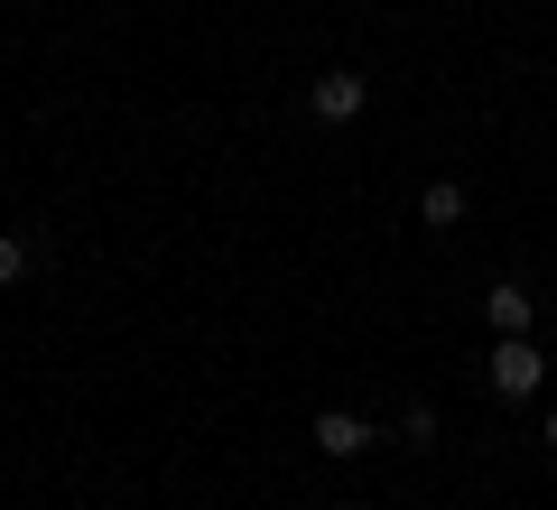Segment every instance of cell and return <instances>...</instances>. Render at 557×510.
<instances>
[{"instance_id":"1","label":"cell","mask_w":557,"mask_h":510,"mask_svg":"<svg viewBox=\"0 0 557 510\" xmlns=\"http://www.w3.org/2000/svg\"><path fill=\"white\" fill-rule=\"evenodd\" d=\"M483 381H493L502 399H539V381H548V362H539V334H502L493 362H483Z\"/></svg>"},{"instance_id":"2","label":"cell","mask_w":557,"mask_h":510,"mask_svg":"<svg viewBox=\"0 0 557 510\" xmlns=\"http://www.w3.org/2000/svg\"><path fill=\"white\" fill-rule=\"evenodd\" d=\"M362 102H372V84H362L354 65H335V75H317V94H307V112H317L325 130H344V121H354Z\"/></svg>"},{"instance_id":"3","label":"cell","mask_w":557,"mask_h":510,"mask_svg":"<svg viewBox=\"0 0 557 510\" xmlns=\"http://www.w3.org/2000/svg\"><path fill=\"white\" fill-rule=\"evenodd\" d=\"M483 325L493 334H539V297L520 278H502V288H483Z\"/></svg>"},{"instance_id":"4","label":"cell","mask_w":557,"mask_h":510,"mask_svg":"<svg viewBox=\"0 0 557 510\" xmlns=\"http://www.w3.org/2000/svg\"><path fill=\"white\" fill-rule=\"evenodd\" d=\"M362 446H372V418H354V409H317V455H335V464H354Z\"/></svg>"},{"instance_id":"5","label":"cell","mask_w":557,"mask_h":510,"mask_svg":"<svg viewBox=\"0 0 557 510\" xmlns=\"http://www.w3.org/2000/svg\"><path fill=\"white\" fill-rule=\"evenodd\" d=\"M418 223H465V186H456V177H437L428 196H418Z\"/></svg>"},{"instance_id":"6","label":"cell","mask_w":557,"mask_h":510,"mask_svg":"<svg viewBox=\"0 0 557 510\" xmlns=\"http://www.w3.org/2000/svg\"><path fill=\"white\" fill-rule=\"evenodd\" d=\"M20 278H28V241L0 233V288H20Z\"/></svg>"},{"instance_id":"7","label":"cell","mask_w":557,"mask_h":510,"mask_svg":"<svg viewBox=\"0 0 557 510\" xmlns=\"http://www.w3.org/2000/svg\"><path fill=\"white\" fill-rule=\"evenodd\" d=\"M548 455H557V409H548Z\"/></svg>"}]
</instances>
